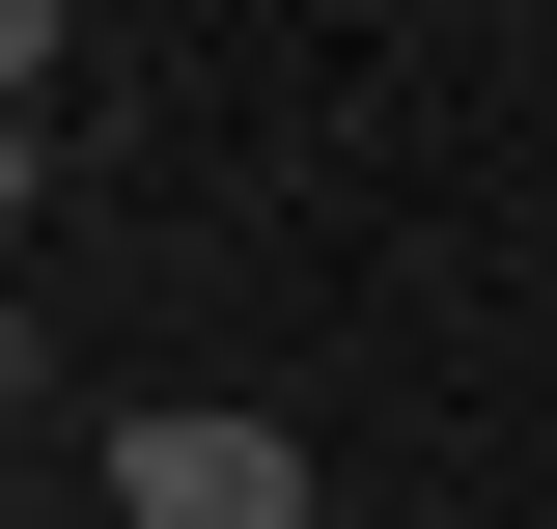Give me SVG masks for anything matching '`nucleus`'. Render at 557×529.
<instances>
[{
  "instance_id": "obj_1",
  "label": "nucleus",
  "mask_w": 557,
  "mask_h": 529,
  "mask_svg": "<svg viewBox=\"0 0 557 529\" xmlns=\"http://www.w3.org/2000/svg\"><path fill=\"white\" fill-rule=\"evenodd\" d=\"M112 502L139 529H307V446L223 418V391H168V418H112Z\"/></svg>"
}]
</instances>
